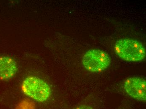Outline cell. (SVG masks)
Segmentation results:
<instances>
[{"label":"cell","instance_id":"52a82bcc","mask_svg":"<svg viewBox=\"0 0 146 109\" xmlns=\"http://www.w3.org/2000/svg\"><path fill=\"white\" fill-rule=\"evenodd\" d=\"M73 109H94L91 106L88 104H81Z\"/></svg>","mask_w":146,"mask_h":109},{"label":"cell","instance_id":"6da1fadb","mask_svg":"<svg viewBox=\"0 0 146 109\" xmlns=\"http://www.w3.org/2000/svg\"><path fill=\"white\" fill-rule=\"evenodd\" d=\"M115 51L122 60L129 62H138L144 60L145 48L141 42L131 39H122L116 41Z\"/></svg>","mask_w":146,"mask_h":109},{"label":"cell","instance_id":"8992f818","mask_svg":"<svg viewBox=\"0 0 146 109\" xmlns=\"http://www.w3.org/2000/svg\"><path fill=\"white\" fill-rule=\"evenodd\" d=\"M16 109H35L33 102L28 99H24L19 103Z\"/></svg>","mask_w":146,"mask_h":109},{"label":"cell","instance_id":"277c9868","mask_svg":"<svg viewBox=\"0 0 146 109\" xmlns=\"http://www.w3.org/2000/svg\"><path fill=\"white\" fill-rule=\"evenodd\" d=\"M123 86L125 91L128 95L135 100L145 101V80L139 77L128 78L124 81Z\"/></svg>","mask_w":146,"mask_h":109},{"label":"cell","instance_id":"5b68a950","mask_svg":"<svg viewBox=\"0 0 146 109\" xmlns=\"http://www.w3.org/2000/svg\"><path fill=\"white\" fill-rule=\"evenodd\" d=\"M18 71L17 63L8 55L0 56V81H7L15 77Z\"/></svg>","mask_w":146,"mask_h":109},{"label":"cell","instance_id":"3957f363","mask_svg":"<svg viewBox=\"0 0 146 109\" xmlns=\"http://www.w3.org/2000/svg\"><path fill=\"white\" fill-rule=\"evenodd\" d=\"M111 63L108 54L99 49H92L86 52L82 59L83 65L92 72H100L107 69Z\"/></svg>","mask_w":146,"mask_h":109},{"label":"cell","instance_id":"7a4b0ae2","mask_svg":"<svg viewBox=\"0 0 146 109\" xmlns=\"http://www.w3.org/2000/svg\"><path fill=\"white\" fill-rule=\"evenodd\" d=\"M21 90L26 96L39 102L46 101L51 94L48 84L40 78L35 77L26 78L22 82Z\"/></svg>","mask_w":146,"mask_h":109}]
</instances>
